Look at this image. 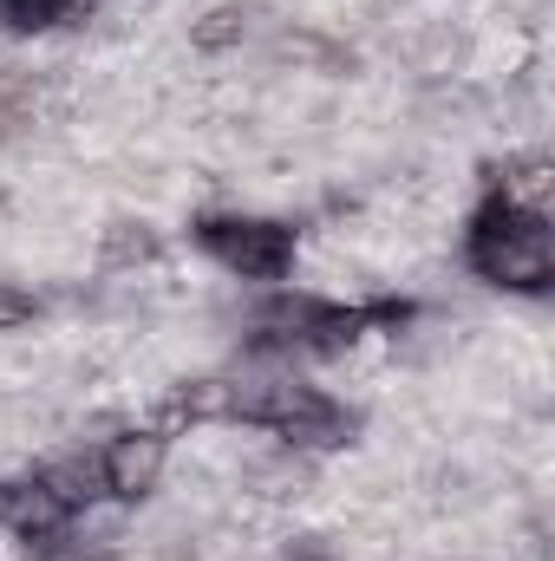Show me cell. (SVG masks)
Segmentation results:
<instances>
[{
	"instance_id": "6da1fadb",
	"label": "cell",
	"mask_w": 555,
	"mask_h": 561,
	"mask_svg": "<svg viewBox=\"0 0 555 561\" xmlns=\"http://www.w3.org/2000/svg\"><path fill=\"white\" fill-rule=\"evenodd\" d=\"M216 419L262 424L287 450H340L353 437V424H360L340 399H327L320 386L294 379L281 359H262V366H242V373L216 379Z\"/></svg>"
},
{
	"instance_id": "7c38bea8",
	"label": "cell",
	"mask_w": 555,
	"mask_h": 561,
	"mask_svg": "<svg viewBox=\"0 0 555 561\" xmlns=\"http://www.w3.org/2000/svg\"><path fill=\"white\" fill-rule=\"evenodd\" d=\"M33 313H39V300H33V294H20V287H0V333L26 327Z\"/></svg>"
},
{
	"instance_id": "30bf717a",
	"label": "cell",
	"mask_w": 555,
	"mask_h": 561,
	"mask_svg": "<svg viewBox=\"0 0 555 561\" xmlns=\"http://www.w3.org/2000/svg\"><path fill=\"white\" fill-rule=\"evenodd\" d=\"M92 0H0V26L7 33H46V26H59V20H72V13H86Z\"/></svg>"
},
{
	"instance_id": "8fae6325",
	"label": "cell",
	"mask_w": 555,
	"mask_h": 561,
	"mask_svg": "<svg viewBox=\"0 0 555 561\" xmlns=\"http://www.w3.org/2000/svg\"><path fill=\"white\" fill-rule=\"evenodd\" d=\"M33 105H39L33 79H26V72H0V144H13L33 125Z\"/></svg>"
},
{
	"instance_id": "ba28073f",
	"label": "cell",
	"mask_w": 555,
	"mask_h": 561,
	"mask_svg": "<svg viewBox=\"0 0 555 561\" xmlns=\"http://www.w3.org/2000/svg\"><path fill=\"white\" fill-rule=\"evenodd\" d=\"M163 255V236L150 229V222H112L105 229V242H99V262L118 275V268H150Z\"/></svg>"
},
{
	"instance_id": "3957f363",
	"label": "cell",
	"mask_w": 555,
	"mask_h": 561,
	"mask_svg": "<svg viewBox=\"0 0 555 561\" xmlns=\"http://www.w3.org/2000/svg\"><path fill=\"white\" fill-rule=\"evenodd\" d=\"M406 313H412L406 300L340 307V300H314V294H275L256 313V346H262V359H281V353H347L366 327H399Z\"/></svg>"
},
{
	"instance_id": "4fadbf2b",
	"label": "cell",
	"mask_w": 555,
	"mask_h": 561,
	"mask_svg": "<svg viewBox=\"0 0 555 561\" xmlns=\"http://www.w3.org/2000/svg\"><path fill=\"white\" fill-rule=\"evenodd\" d=\"M287 561H320V556H287Z\"/></svg>"
},
{
	"instance_id": "7a4b0ae2",
	"label": "cell",
	"mask_w": 555,
	"mask_h": 561,
	"mask_svg": "<svg viewBox=\"0 0 555 561\" xmlns=\"http://www.w3.org/2000/svg\"><path fill=\"white\" fill-rule=\"evenodd\" d=\"M464 255H471V268L490 280V287H510V294H550V280H555L550 209L510 203V196L497 190V196L471 216Z\"/></svg>"
},
{
	"instance_id": "8992f818",
	"label": "cell",
	"mask_w": 555,
	"mask_h": 561,
	"mask_svg": "<svg viewBox=\"0 0 555 561\" xmlns=\"http://www.w3.org/2000/svg\"><path fill=\"white\" fill-rule=\"evenodd\" d=\"M66 523H72V510L53 496V483H46L39 470L0 483V529H13L20 542H53Z\"/></svg>"
},
{
	"instance_id": "9c48e42d",
	"label": "cell",
	"mask_w": 555,
	"mask_h": 561,
	"mask_svg": "<svg viewBox=\"0 0 555 561\" xmlns=\"http://www.w3.org/2000/svg\"><path fill=\"white\" fill-rule=\"evenodd\" d=\"M307 477H314V470H307V457H301V450H287V444H281L275 457L249 463L256 496H301V490H307Z\"/></svg>"
},
{
	"instance_id": "5b68a950",
	"label": "cell",
	"mask_w": 555,
	"mask_h": 561,
	"mask_svg": "<svg viewBox=\"0 0 555 561\" xmlns=\"http://www.w3.org/2000/svg\"><path fill=\"white\" fill-rule=\"evenodd\" d=\"M99 477H105V496H118V503L150 496L157 477H163V437H157V431H125V437H112V444L99 450Z\"/></svg>"
},
{
	"instance_id": "52a82bcc",
	"label": "cell",
	"mask_w": 555,
	"mask_h": 561,
	"mask_svg": "<svg viewBox=\"0 0 555 561\" xmlns=\"http://www.w3.org/2000/svg\"><path fill=\"white\" fill-rule=\"evenodd\" d=\"M256 33H262V7H256V0H223V7H209V13L190 26V46H196V53H229V46L256 39Z\"/></svg>"
},
{
	"instance_id": "277c9868",
	"label": "cell",
	"mask_w": 555,
	"mask_h": 561,
	"mask_svg": "<svg viewBox=\"0 0 555 561\" xmlns=\"http://www.w3.org/2000/svg\"><path fill=\"white\" fill-rule=\"evenodd\" d=\"M196 249L242 280H281L294 268V229L275 216H203Z\"/></svg>"
}]
</instances>
